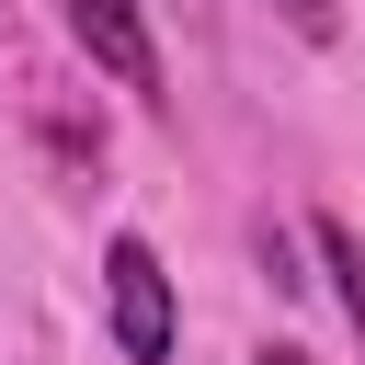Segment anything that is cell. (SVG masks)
Segmentation results:
<instances>
[{
	"label": "cell",
	"mask_w": 365,
	"mask_h": 365,
	"mask_svg": "<svg viewBox=\"0 0 365 365\" xmlns=\"http://www.w3.org/2000/svg\"><path fill=\"white\" fill-rule=\"evenodd\" d=\"M103 308H114V354H125V365H171L182 308H171V274H160V251H148L137 228L103 240Z\"/></svg>",
	"instance_id": "1"
},
{
	"label": "cell",
	"mask_w": 365,
	"mask_h": 365,
	"mask_svg": "<svg viewBox=\"0 0 365 365\" xmlns=\"http://www.w3.org/2000/svg\"><path fill=\"white\" fill-rule=\"evenodd\" d=\"M57 23L80 34V57H91L114 91L160 103V46H148V11H137V0H57Z\"/></svg>",
	"instance_id": "2"
},
{
	"label": "cell",
	"mask_w": 365,
	"mask_h": 365,
	"mask_svg": "<svg viewBox=\"0 0 365 365\" xmlns=\"http://www.w3.org/2000/svg\"><path fill=\"white\" fill-rule=\"evenodd\" d=\"M308 240H319V262H331V285H342V319H354V342H365V240H354L342 217H308Z\"/></svg>",
	"instance_id": "3"
},
{
	"label": "cell",
	"mask_w": 365,
	"mask_h": 365,
	"mask_svg": "<svg viewBox=\"0 0 365 365\" xmlns=\"http://www.w3.org/2000/svg\"><path fill=\"white\" fill-rule=\"evenodd\" d=\"M262 11H285L308 46H331V34H342V0H262Z\"/></svg>",
	"instance_id": "4"
}]
</instances>
